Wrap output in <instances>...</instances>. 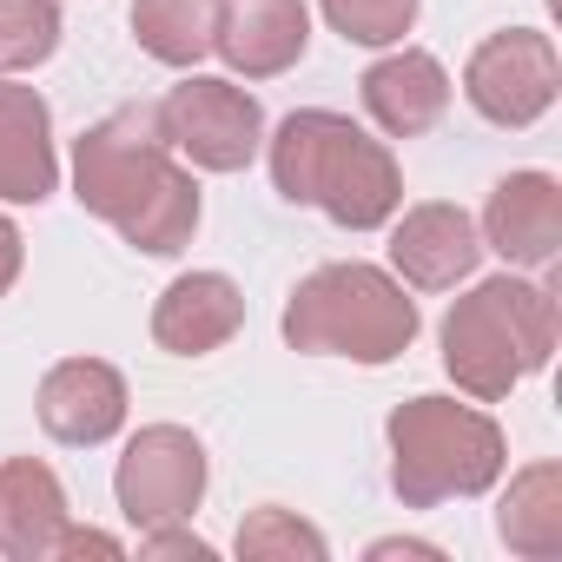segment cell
I'll return each mask as SVG.
<instances>
[{
	"instance_id": "277c9868",
	"label": "cell",
	"mask_w": 562,
	"mask_h": 562,
	"mask_svg": "<svg viewBox=\"0 0 562 562\" xmlns=\"http://www.w3.org/2000/svg\"><path fill=\"white\" fill-rule=\"evenodd\" d=\"M391 490L404 509H437L450 496H483L509 450L496 417L457 404V397H411L391 411Z\"/></svg>"
},
{
	"instance_id": "cb8c5ba5",
	"label": "cell",
	"mask_w": 562,
	"mask_h": 562,
	"mask_svg": "<svg viewBox=\"0 0 562 562\" xmlns=\"http://www.w3.org/2000/svg\"><path fill=\"white\" fill-rule=\"evenodd\" d=\"M54 555H126V542L120 536H106V529H60V549Z\"/></svg>"
},
{
	"instance_id": "2e32d148",
	"label": "cell",
	"mask_w": 562,
	"mask_h": 562,
	"mask_svg": "<svg viewBox=\"0 0 562 562\" xmlns=\"http://www.w3.org/2000/svg\"><path fill=\"white\" fill-rule=\"evenodd\" d=\"M67 529V490L41 457L0 463V555L8 562H47Z\"/></svg>"
},
{
	"instance_id": "52a82bcc",
	"label": "cell",
	"mask_w": 562,
	"mask_h": 562,
	"mask_svg": "<svg viewBox=\"0 0 562 562\" xmlns=\"http://www.w3.org/2000/svg\"><path fill=\"white\" fill-rule=\"evenodd\" d=\"M555 87H562V60H555V41L536 27L490 34L463 67V100L490 126H509V133L536 126L555 106Z\"/></svg>"
},
{
	"instance_id": "603a6c76",
	"label": "cell",
	"mask_w": 562,
	"mask_h": 562,
	"mask_svg": "<svg viewBox=\"0 0 562 562\" xmlns=\"http://www.w3.org/2000/svg\"><path fill=\"white\" fill-rule=\"evenodd\" d=\"M139 555H192V562H205V555H212V542H205V536H192V529H179V522H159V529H146V536H139Z\"/></svg>"
},
{
	"instance_id": "ffe728a7",
	"label": "cell",
	"mask_w": 562,
	"mask_h": 562,
	"mask_svg": "<svg viewBox=\"0 0 562 562\" xmlns=\"http://www.w3.org/2000/svg\"><path fill=\"white\" fill-rule=\"evenodd\" d=\"M238 555L245 562H325L331 555V542L312 529V522H299L292 509H251L245 522H238Z\"/></svg>"
},
{
	"instance_id": "3957f363",
	"label": "cell",
	"mask_w": 562,
	"mask_h": 562,
	"mask_svg": "<svg viewBox=\"0 0 562 562\" xmlns=\"http://www.w3.org/2000/svg\"><path fill=\"white\" fill-rule=\"evenodd\" d=\"M285 345L312 358L391 364L417 345V299H404L397 278L364 258L318 265L285 305Z\"/></svg>"
},
{
	"instance_id": "d4e9b609",
	"label": "cell",
	"mask_w": 562,
	"mask_h": 562,
	"mask_svg": "<svg viewBox=\"0 0 562 562\" xmlns=\"http://www.w3.org/2000/svg\"><path fill=\"white\" fill-rule=\"evenodd\" d=\"M21 258H27V251H21V225H14L8 212H0V299L14 292V278H21Z\"/></svg>"
},
{
	"instance_id": "9c48e42d",
	"label": "cell",
	"mask_w": 562,
	"mask_h": 562,
	"mask_svg": "<svg viewBox=\"0 0 562 562\" xmlns=\"http://www.w3.org/2000/svg\"><path fill=\"white\" fill-rule=\"evenodd\" d=\"M483 251H503L522 271H549L562 258V186L555 172H509L483 205Z\"/></svg>"
},
{
	"instance_id": "8fae6325",
	"label": "cell",
	"mask_w": 562,
	"mask_h": 562,
	"mask_svg": "<svg viewBox=\"0 0 562 562\" xmlns=\"http://www.w3.org/2000/svg\"><path fill=\"white\" fill-rule=\"evenodd\" d=\"M312 47V14L305 0H225L218 14V41L212 54L245 74V80H271V74H292Z\"/></svg>"
},
{
	"instance_id": "5bb4252c",
	"label": "cell",
	"mask_w": 562,
	"mask_h": 562,
	"mask_svg": "<svg viewBox=\"0 0 562 562\" xmlns=\"http://www.w3.org/2000/svg\"><path fill=\"white\" fill-rule=\"evenodd\" d=\"M60 186V153H54V113L34 87H14L0 74V199L8 205H41Z\"/></svg>"
},
{
	"instance_id": "e0dca14e",
	"label": "cell",
	"mask_w": 562,
	"mask_h": 562,
	"mask_svg": "<svg viewBox=\"0 0 562 562\" xmlns=\"http://www.w3.org/2000/svg\"><path fill=\"white\" fill-rule=\"evenodd\" d=\"M496 536L509 555H529V562L562 555V470L555 463H529L509 476L496 503Z\"/></svg>"
},
{
	"instance_id": "30bf717a",
	"label": "cell",
	"mask_w": 562,
	"mask_h": 562,
	"mask_svg": "<svg viewBox=\"0 0 562 562\" xmlns=\"http://www.w3.org/2000/svg\"><path fill=\"white\" fill-rule=\"evenodd\" d=\"M391 265L417 292H450L483 265V232H476V218L463 205H443V199L411 205L397 218V232H391Z\"/></svg>"
},
{
	"instance_id": "484cf974",
	"label": "cell",
	"mask_w": 562,
	"mask_h": 562,
	"mask_svg": "<svg viewBox=\"0 0 562 562\" xmlns=\"http://www.w3.org/2000/svg\"><path fill=\"white\" fill-rule=\"evenodd\" d=\"M371 555H437V542H404V536H384V542H371Z\"/></svg>"
},
{
	"instance_id": "ac0fdd59",
	"label": "cell",
	"mask_w": 562,
	"mask_h": 562,
	"mask_svg": "<svg viewBox=\"0 0 562 562\" xmlns=\"http://www.w3.org/2000/svg\"><path fill=\"white\" fill-rule=\"evenodd\" d=\"M225 0H133V34L159 67H199L218 41Z\"/></svg>"
},
{
	"instance_id": "44dd1931",
	"label": "cell",
	"mask_w": 562,
	"mask_h": 562,
	"mask_svg": "<svg viewBox=\"0 0 562 562\" xmlns=\"http://www.w3.org/2000/svg\"><path fill=\"white\" fill-rule=\"evenodd\" d=\"M54 47H60L54 0H0V74H27L54 60Z\"/></svg>"
},
{
	"instance_id": "8992f818",
	"label": "cell",
	"mask_w": 562,
	"mask_h": 562,
	"mask_svg": "<svg viewBox=\"0 0 562 562\" xmlns=\"http://www.w3.org/2000/svg\"><path fill=\"white\" fill-rule=\"evenodd\" d=\"M159 120H166L172 153H186L199 172H245L265 146V106L238 80L186 74L159 100Z\"/></svg>"
},
{
	"instance_id": "d6986e66",
	"label": "cell",
	"mask_w": 562,
	"mask_h": 562,
	"mask_svg": "<svg viewBox=\"0 0 562 562\" xmlns=\"http://www.w3.org/2000/svg\"><path fill=\"white\" fill-rule=\"evenodd\" d=\"M192 232H199V179H192L186 166H172V172L153 186V199L120 225V238L139 245L146 258H172V251H186Z\"/></svg>"
},
{
	"instance_id": "5b68a950",
	"label": "cell",
	"mask_w": 562,
	"mask_h": 562,
	"mask_svg": "<svg viewBox=\"0 0 562 562\" xmlns=\"http://www.w3.org/2000/svg\"><path fill=\"white\" fill-rule=\"evenodd\" d=\"M172 172V139L159 120V100H133L113 106L106 120H93L74 139V199L106 218L113 232L153 199V186Z\"/></svg>"
},
{
	"instance_id": "7c38bea8",
	"label": "cell",
	"mask_w": 562,
	"mask_h": 562,
	"mask_svg": "<svg viewBox=\"0 0 562 562\" xmlns=\"http://www.w3.org/2000/svg\"><path fill=\"white\" fill-rule=\"evenodd\" d=\"M238 325H245V292L225 271H186L153 305V345L172 358H205V351L232 345Z\"/></svg>"
},
{
	"instance_id": "7402d4cb",
	"label": "cell",
	"mask_w": 562,
	"mask_h": 562,
	"mask_svg": "<svg viewBox=\"0 0 562 562\" xmlns=\"http://www.w3.org/2000/svg\"><path fill=\"white\" fill-rule=\"evenodd\" d=\"M351 47H397L417 27V0H318Z\"/></svg>"
},
{
	"instance_id": "7a4b0ae2",
	"label": "cell",
	"mask_w": 562,
	"mask_h": 562,
	"mask_svg": "<svg viewBox=\"0 0 562 562\" xmlns=\"http://www.w3.org/2000/svg\"><path fill=\"white\" fill-rule=\"evenodd\" d=\"M555 358V299L529 278H483L443 318V371L476 404L509 397Z\"/></svg>"
},
{
	"instance_id": "6da1fadb",
	"label": "cell",
	"mask_w": 562,
	"mask_h": 562,
	"mask_svg": "<svg viewBox=\"0 0 562 562\" xmlns=\"http://www.w3.org/2000/svg\"><path fill=\"white\" fill-rule=\"evenodd\" d=\"M271 186L292 205H318L345 232H378L404 205V172L384 139H371L358 120L331 106H299L265 139Z\"/></svg>"
},
{
	"instance_id": "ba28073f",
	"label": "cell",
	"mask_w": 562,
	"mask_h": 562,
	"mask_svg": "<svg viewBox=\"0 0 562 562\" xmlns=\"http://www.w3.org/2000/svg\"><path fill=\"white\" fill-rule=\"evenodd\" d=\"M113 496L133 529L186 522L205 496V443L179 424H146L113 470Z\"/></svg>"
},
{
	"instance_id": "9a60e30c",
	"label": "cell",
	"mask_w": 562,
	"mask_h": 562,
	"mask_svg": "<svg viewBox=\"0 0 562 562\" xmlns=\"http://www.w3.org/2000/svg\"><path fill=\"white\" fill-rule=\"evenodd\" d=\"M364 113L391 133V139H417L430 133L443 113H450V74L437 54L424 47H404V54H384L378 67H364Z\"/></svg>"
},
{
	"instance_id": "4fadbf2b",
	"label": "cell",
	"mask_w": 562,
	"mask_h": 562,
	"mask_svg": "<svg viewBox=\"0 0 562 562\" xmlns=\"http://www.w3.org/2000/svg\"><path fill=\"white\" fill-rule=\"evenodd\" d=\"M126 424V378L100 358H67L41 378V430L54 443H106Z\"/></svg>"
}]
</instances>
